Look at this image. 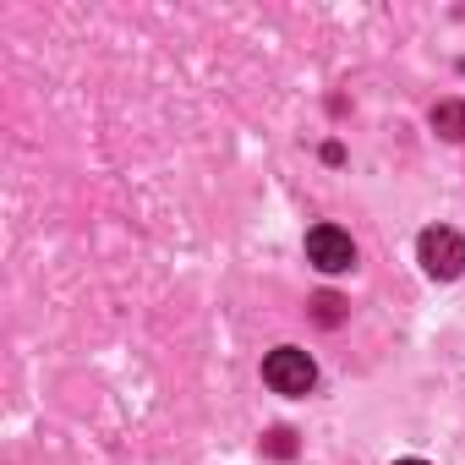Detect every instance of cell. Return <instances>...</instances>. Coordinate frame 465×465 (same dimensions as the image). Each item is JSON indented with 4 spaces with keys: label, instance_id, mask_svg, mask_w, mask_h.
<instances>
[{
    "label": "cell",
    "instance_id": "cell-1",
    "mask_svg": "<svg viewBox=\"0 0 465 465\" xmlns=\"http://www.w3.org/2000/svg\"><path fill=\"white\" fill-rule=\"evenodd\" d=\"M263 383H269L274 394H291V400H302V394H312V383H318V367H312V356H307V351H296V345H280V351H269V356H263Z\"/></svg>",
    "mask_w": 465,
    "mask_h": 465
},
{
    "label": "cell",
    "instance_id": "cell-2",
    "mask_svg": "<svg viewBox=\"0 0 465 465\" xmlns=\"http://www.w3.org/2000/svg\"><path fill=\"white\" fill-rule=\"evenodd\" d=\"M416 252H421V269H427L432 280H460V274H465V236H460V230H449V224L421 230Z\"/></svg>",
    "mask_w": 465,
    "mask_h": 465
},
{
    "label": "cell",
    "instance_id": "cell-3",
    "mask_svg": "<svg viewBox=\"0 0 465 465\" xmlns=\"http://www.w3.org/2000/svg\"><path fill=\"white\" fill-rule=\"evenodd\" d=\"M307 263L323 274H345V269H356V242L340 224H312L307 230Z\"/></svg>",
    "mask_w": 465,
    "mask_h": 465
},
{
    "label": "cell",
    "instance_id": "cell-4",
    "mask_svg": "<svg viewBox=\"0 0 465 465\" xmlns=\"http://www.w3.org/2000/svg\"><path fill=\"white\" fill-rule=\"evenodd\" d=\"M432 132H443L449 143H460V137H465V104H460V99L432 104Z\"/></svg>",
    "mask_w": 465,
    "mask_h": 465
},
{
    "label": "cell",
    "instance_id": "cell-5",
    "mask_svg": "<svg viewBox=\"0 0 465 465\" xmlns=\"http://www.w3.org/2000/svg\"><path fill=\"white\" fill-rule=\"evenodd\" d=\"M312 318H318V323H340V318H345V302H340L334 291H323V296H312Z\"/></svg>",
    "mask_w": 465,
    "mask_h": 465
},
{
    "label": "cell",
    "instance_id": "cell-6",
    "mask_svg": "<svg viewBox=\"0 0 465 465\" xmlns=\"http://www.w3.org/2000/svg\"><path fill=\"white\" fill-rule=\"evenodd\" d=\"M263 449H269V454H280V460H291V454H296V443H291V432H285V427H274V432L263 438Z\"/></svg>",
    "mask_w": 465,
    "mask_h": 465
},
{
    "label": "cell",
    "instance_id": "cell-7",
    "mask_svg": "<svg viewBox=\"0 0 465 465\" xmlns=\"http://www.w3.org/2000/svg\"><path fill=\"white\" fill-rule=\"evenodd\" d=\"M394 465H427V460H394Z\"/></svg>",
    "mask_w": 465,
    "mask_h": 465
}]
</instances>
